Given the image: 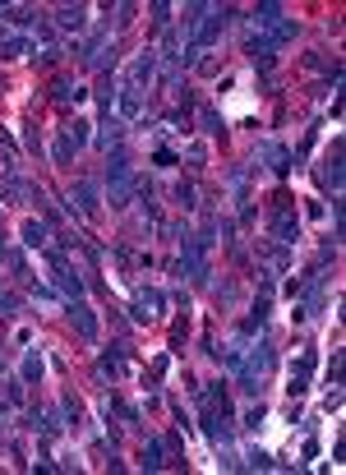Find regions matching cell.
I'll list each match as a JSON object with an SVG mask.
<instances>
[{
	"label": "cell",
	"mask_w": 346,
	"mask_h": 475,
	"mask_svg": "<svg viewBox=\"0 0 346 475\" xmlns=\"http://www.w3.org/2000/svg\"><path fill=\"white\" fill-rule=\"evenodd\" d=\"M130 194H134V166H130L125 148H111V157H106V203L125 208Z\"/></svg>",
	"instance_id": "1"
},
{
	"label": "cell",
	"mask_w": 346,
	"mask_h": 475,
	"mask_svg": "<svg viewBox=\"0 0 346 475\" xmlns=\"http://www.w3.org/2000/svg\"><path fill=\"white\" fill-rule=\"evenodd\" d=\"M272 342H258L254 355L249 360H240V369H235V383H240V392H249V397H258V383H263V374L272 369Z\"/></svg>",
	"instance_id": "2"
},
{
	"label": "cell",
	"mask_w": 346,
	"mask_h": 475,
	"mask_svg": "<svg viewBox=\"0 0 346 475\" xmlns=\"http://www.w3.org/2000/svg\"><path fill=\"white\" fill-rule=\"evenodd\" d=\"M46 263H51V273H56V287L65 291L69 300H83V277L69 268V259H65V249H46Z\"/></svg>",
	"instance_id": "3"
},
{
	"label": "cell",
	"mask_w": 346,
	"mask_h": 475,
	"mask_svg": "<svg viewBox=\"0 0 346 475\" xmlns=\"http://www.w3.org/2000/svg\"><path fill=\"white\" fill-rule=\"evenodd\" d=\"M69 208H78L88 221H97L102 217V189L92 185V180H74V185H69Z\"/></svg>",
	"instance_id": "4"
},
{
	"label": "cell",
	"mask_w": 346,
	"mask_h": 475,
	"mask_svg": "<svg viewBox=\"0 0 346 475\" xmlns=\"http://www.w3.org/2000/svg\"><path fill=\"white\" fill-rule=\"evenodd\" d=\"M157 65H162V60H157V51H153V46H148V51H139L134 60H130V74H125V83H134V88L144 92L148 83L157 78Z\"/></svg>",
	"instance_id": "5"
},
{
	"label": "cell",
	"mask_w": 346,
	"mask_h": 475,
	"mask_svg": "<svg viewBox=\"0 0 346 475\" xmlns=\"http://www.w3.org/2000/svg\"><path fill=\"white\" fill-rule=\"evenodd\" d=\"M69 323L78 328V337H83V342H97V314H92L83 300H69Z\"/></svg>",
	"instance_id": "6"
},
{
	"label": "cell",
	"mask_w": 346,
	"mask_h": 475,
	"mask_svg": "<svg viewBox=\"0 0 346 475\" xmlns=\"http://www.w3.org/2000/svg\"><path fill=\"white\" fill-rule=\"evenodd\" d=\"M116 106H120L125 121H139V116H144V92H139L134 83H120V92H116Z\"/></svg>",
	"instance_id": "7"
},
{
	"label": "cell",
	"mask_w": 346,
	"mask_h": 475,
	"mask_svg": "<svg viewBox=\"0 0 346 475\" xmlns=\"http://www.w3.org/2000/svg\"><path fill=\"white\" fill-rule=\"evenodd\" d=\"M167 310V300H162V291H139V300H134V319L139 323H148V319H157V314Z\"/></svg>",
	"instance_id": "8"
},
{
	"label": "cell",
	"mask_w": 346,
	"mask_h": 475,
	"mask_svg": "<svg viewBox=\"0 0 346 475\" xmlns=\"http://www.w3.org/2000/svg\"><path fill=\"white\" fill-rule=\"evenodd\" d=\"M272 235H277V245H296V240H300V221H296V212L277 208V217H272Z\"/></svg>",
	"instance_id": "9"
},
{
	"label": "cell",
	"mask_w": 346,
	"mask_h": 475,
	"mask_svg": "<svg viewBox=\"0 0 346 475\" xmlns=\"http://www.w3.org/2000/svg\"><path fill=\"white\" fill-rule=\"evenodd\" d=\"M83 23H88V5H60L56 10V28H65V33H83Z\"/></svg>",
	"instance_id": "10"
},
{
	"label": "cell",
	"mask_w": 346,
	"mask_h": 475,
	"mask_svg": "<svg viewBox=\"0 0 346 475\" xmlns=\"http://www.w3.org/2000/svg\"><path fill=\"white\" fill-rule=\"evenodd\" d=\"M245 51H249V60H254V65H263V69H272V60H277V46H272L263 33H254V37H249V46H245Z\"/></svg>",
	"instance_id": "11"
},
{
	"label": "cell",
	"mask_w": 346,
	"mask_h": 475,
	"mask_svg": "<svg viewBox=\"0 0 346 475\" xmlns=\"http://www.w3.org/2000/svg\"><path fill=\"white\" fill-rule=\"evenodd\" d=\"M282 19H286V10H282L277 0H263V5H254V23H258V33H268V28H277Z\"/></svg>",
	"instance_id": "12"
},
{
	"label": "cell",
	"mask_w": 346,
	"mask_h": 475,
	"mask_svg": "<svg viewBox=\"0 0 346 475\" xmlns=\"http://www.w3.org/2000/svg\"><path fill=\"white\" fill-rule=\"evenodd\" d=\"M310 374H314V351H305V355H300V365L291 369V387H286L291 397H300L305 387H310Z\"/></svg>",
	"instance_id": "13"
},
{
	"label": "cell",
	"mask_w": 346,
	"mask_h": 475,
	"mask_svg": "<svg viewBox=\"0 0 346 475\" xmlns=\"http://www.w3.org/2000/svg\"><path fill=\"white\" fill-rule=\"evenodd\" d=\"M51 97H56L60 106H69V102L88 97V88H78V83H69V78H56V83H51Z\"/></svg>",
	"instance_id": "14"
},
{
	"label": "cell",
	"mask_w": 346,
	"mask_h": 475,
	"mask_svg": "<svg viewBox=\"0 0 346 475\" xmlns=\"http://www.w3.org/2000/svg\"><path fill=\"white\" fill-rule=\"evenodd\" d=\"M319 180H324V189H333V194L342 189V153H333L324 166H319Z\"/></svg>",
	"instance_id": "15"
},
{
	"label": "cell",
	"mask_w": 346,
	"mask_h": 475,
	"mask_svg": "<svg viewBox=\"0 0 346 475\" xmlns=\"http://www.w3.org/2000/svg\"><path fill=\"white\" fill-rule=\"evenodd\" d=\"M33 51V42H28V37H0V60H23V55Z\"/></svg>",
	"instance_id": "16"
},
{
	"label": "cell",
	"mask_w": 346,
	"mask_h": 475,
	"mask_svg": "<svg viewBox=\"0 0 346 475\" xmlns=\"http://www.w3.org/2000/svg\"><path fill=\"white\" fill-rule=\"evenodd\" d=\"M263 162H268L277 176H286V171H291V153L282 144H263Z\"/></svg>",
	"instance_id": "17"
},
{
	"label": "cell",
	"mask_w": 346,
	"mask_h": 475,
	"mask_svg": "<svg viewBox=\"0 0 346 475\" xmlns=\"http://www.w3.org/2000/svg\"><path fill=\"white\" fill-rule=\"evenodd\" d=\"M23 245H28V249H42V245H46V226H42V221H33V217H28V221H23Z\"/></svg>",
	"instance_id": "18"
},
{
	"label": "cell",
	"mask_w": 346,
	"mask_h": 475,
	"mask_svg": "<svg viewBox=\"0 0 346 475\" xmlns=\"http://www.w3.org/2000/svg\"><path fill=\"white\" fill-rule=\"evenodd\" d=\"M167 457H162V439H148L144 443V471H162Z\"/></svg>",
	"instance_id": "19"
},
{
	"label": "cell",
	"mask_w": 346,
	"mask_h": 475,
	"mask_svg": "<svg viewBox=\"0 0 346 475\" xmlns=\"http://www.w3.org/2000/svg\"><path fill=\"white\" fill-rule=\"evenodd\" d=\"M291 245H268V249H263V259H268V268L272 273H286L291 268V254H286Z\"/></svg>",
	"instance_id": "20"
},
{
	"label": "cell",
	"mask_w": 346,
	"mask_h": 475,
	"mask_svg": "<svg viewBox=\"0 0 346 475\" xmlns=\"http://www.w3.org/2000/svg\"><path fill=\"white\" fill-rule=\"evenodd\" d=\"M88 130H92V125H88V121H74V125H65V130H60V134H65L69 144H74V153H78V148L88 144Z\"/></svg>",
	"instance_id": "21"
},
{
	"label": "cell",
	"mask_w": 346,
	"mask_h": 475,
	"mask_svg": "<svg viewBox=\"0 0 346 475\" xmlns=\"http://www.w3.org/2000/svg\"><path fill=\"white\" fill-rule=\"evenodd\" d=\"M23 383H42V355H28V360H23Z\"/></svg>",
	"instance_id": "22"
},
{
	"label": "cell",
	"mask_w": 346,
	"mask_h": 475,
	"mask_svg": "<svg viewBox=\"0 0 346 475\" xmlns=\"http://www.w3.org/2000/svg\"><path fill=\"white\" fill-rule=\"evenodd\" d=\"M102 374H111V378H120V374H125V355H120V351H111V355H102Z\"/></svg>",
	"instance_id": "23"
},
{
	"label": "cell",
	"mask_w": 346,
	"mask_h": 475,
	"mask_svg": "<svg viewBox=\"0 0 346 475\" xmlns=\"http://www.w3.org/2000/svg\"><path fill=\"white\" fill-rule=\"evenodd\" d=\"M199 125H203V134H222V116H217L212 106H203V111H199Z\"/></svg>",
	"instance_id": "24"
},
{
	"label": "cell",
	"mask_w": 346,
	"mask_h": 475,
	"mask_svg": "<svg viewBox=\"0 0 346 475\" xmlns=\"http://www.w3.org/2000/svg\"><path fill=\"white\" fill-rule=\"evenodd\" d=\"M0 14H10V19L19 23V28H23V23H33V10H28V5H5Z\"/></svg>",
	"instance_id": "25"
},
{
	"label": "cell",
	"mask_w": 346,
	"mask_h": 475,
	"mask_svg": "<svg viewBox=\"0 0 346 475\" xmlns=\"http://www.w3.org/2000/svg\"><path fill=\"white\" fill-rule=\"evenodd\" d=\"M51 157H56V162H60V166H65V162H69V157H74V144H69L65 134H60V139H56V148H51Z\"/></svg>",
	"instance_id": "26"
},
{
	"label": "cell",
	"mask_w": 346,
	"mask_h": 475,
	"mask_svg": "<svg viewBox=\"0 0 346 475\" xmlns=\"http://www.w3.org/2000/svg\"><path fill=\"white\" fill-rule=\"evenodd\" d=\"M176 203H180V208H194V185H190V180H180V185H176Z\"/></svg>",
	"instance_id": "27"
},
{
	"label": "cell",
	"mask_w": 346,
	"mask_h": 475,
	"mask_svg": "<svg viewBox=\"0 0 346 475\" xmlns=\"http://www.w3.org/2000/svg\"><path fill=\"white\" fill-rule=\"evenodd\" d=\"M153 19L162 23V28H171V5H167V0H157V5H153Z\"/></svg>",
	"instance_id": "28"
},
{
	"label": "cell",
	"mask_w": 346,
	"mask_h": 475,
	"mask_svg": "<svg viewBox=\"0 0 346 475\" xmlns=\"http://www.w3.org/2000/svg\"><path fill=\"white\" fill-rule=\"evenodd\" d=\"M60 55H65V51H60V46H56V42H51V46H42V55H37V60H42V65H56Z\"/></svg>",
	"instance_id": "29"
},
{
	"label": "cell",
	"mask_w": 346,
	"mask_h": 475,
	"mask_svg": "<svg viewBox=\"0 0 346 475\" xmlns=\"http://www.w3.org/2000/svg\"><path fill=\"white\" fill-rule=\"evenodd\" d=\"M0 310H5V314H14V310H19V296H10V291H0Z\"/></svg>",
	"instance_id": "30"
},
{
	"label": "cell",
	"mask_w": 346,
	"mask_h": 475,
	"mask_svg": "<svg viewBox=\"0 0 346 475\" xmlns=\"http://www.w3.org/2000/svg\"><path fill=\"white\" fill-rule=\"evenodd\" d=\"M0 148H14V139H10V134H5V130H0Z\"/></svg>",
	"instance_id": "31"
}]
</instances>
